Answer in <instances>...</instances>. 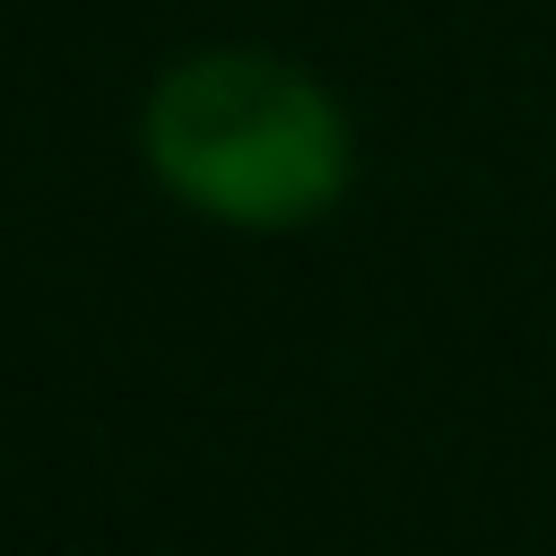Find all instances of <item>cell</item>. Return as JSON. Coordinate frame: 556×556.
Returning <instances> with one entry per match:
<instances>
[{"label":"cell","instance_id":"1","mask_svg":"<svg viewBox=\"0 0 556 556\" xmlns=\"http://www.w3.org/2000/svg\"><path fill=\"white\" fill-rule=\"evenodd\" d=\"M139 156L165 200L235 235H304L356 182L348 104L252 43L182 52L139 104Z\"/></svg>","mask_w":556,"mask_h":556}]
</instances>
